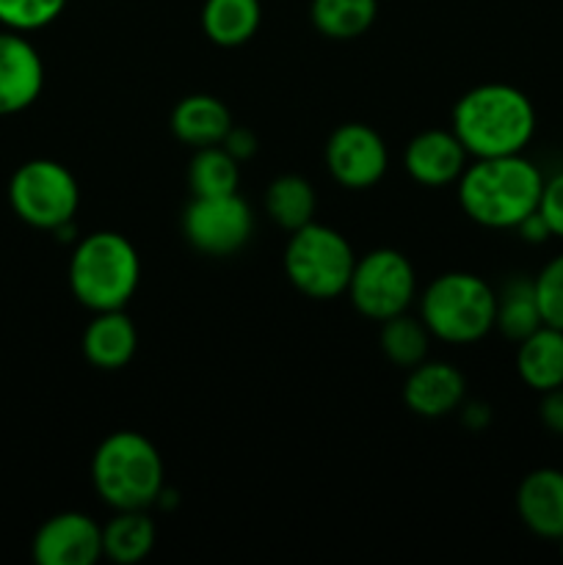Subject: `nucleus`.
<instances>
[{
    "instance_id": "obj_7",
    "label": "nucleus",
    "mask_w": 563,
    "mask_h": 565,
    "mask_svg": "<svg viewBox=\"0 0 563 565\" xmlns=\"http://www.w3.org/2000/svg\"><path fill=\"white\" fill-rule=\"evenodd\" d=\"M9 204L17 218L28 226L53 232L66 221H75L81 207V185L59 160L33 158L11 174Z\"/></svg>"
},
{
    "instance_id": "obj_31",
    "label": "nucleus",
    "mask_w": 563,
    "mask_h": 565,
    "mask_svg": "<svg viewBox=\"0 0 563 565\" xmlns=\"http://www.w3.org/2000/svg\"><path fill=\"white\" fill-rule=\"evenodd\" d=\"M517 232L524 243H530V246H541V243H546L552 237L550 224H546V218L539 213V210L530 213L528 218L517 226Z\"/></svg>"
},
{
    "instance_id": "obj_4",
    "label": "nucleus",
    "mask_w": 563,
    "mask_h": 565,
    "mask_svg": "<svg viewBox=\"0 0 563 565\" xmlns=\"http://www.w3.org/2000/svg\"><path fill=\"white\" fill-rule=\"evenodd\" d=\"M141 281V257L125 235L92 232L75 243L70 259V290L88 312L125 309Z\"/></svg>"
},
{
    "instance_id": "obj_15",
    "label": "nucleus",
    "mask_w": 563,
    "mask_h": 565,
    "mask_svg": "<svg viewBox=\"0 0 563 565\" xmlns=\"http://www.w3.org/2000/svg\"><path fill=\"white\" fill-rule=\"evenodd\" d=\"M519 522L544 541L563 539V472L552 467L524 475L517 489Z\"/></svg>"
},
{
    "instance_id": "obj_12",
    "label": "nucleus",
    "mask_w": 563,
    "mask_h": 565,
    "mask_svg": "<svg viewBox=\"0 0 563 565\" xmlns=\"http://www.w3.org/2000/svg\"><path fill=\"white\" fill-rule=\"evenodd\" d=\"M44 88V61L28 33L0 28V116L31 108Z\"/></svg>"
},
{
    "instance_id": "obj_18",
    "label": "nucleus",
    "mask_w": 563,
    "mask_h": 565,
    "mask_svg": "<svg viewBox=\"0 0 563 565\" xmlns=\"http://www.w3.org/2000/svg\"><path fill=\"white\" fill-rule=\"evenodd\" d=\"M517 373L524 386L544 395L563 386V331L539 326L533 334L517 342Z\"/></svg>"
},
{
    "instance_id": "obj_17",
    "label": "nucleus",
    "mask_w": 563,
    "mask_h": 565,
    "mask_svg": "<svg viewBox=\"0 0 563 565\" xmlns=\"http://www.w3.org/2000/svg\"><path fill=\"white\" fill-rule=\"evenodd\" d=\"M232 114L219 97L213 94H188L171 110L169 127L174 132L177 141H182L185 147L202 149V147H215L226 138V132L232 130Z\"/></svg>"
},
{
    "instance_id": "obj_8",
    "label": "nucleus",
    "mask_w": 563,
    "mask_h": 565,
    "mask_svg": "<svg viewBox=\"0 0 563 565\" xmlns=\"http://www.w3.org/2000/svg\"><path fill=\"white\" fill-rule=\"evenodd\" d=\"M348 298L362 318L384 323L408 312L417 298V270L406 254L395 248H373L353 265Z\"/></svg>"
},
{
    "instance_id": "obj_6",
    "label": "nucleus",
    "mask_w": 563,
    "mask_h": 565,
    "mask_svg": "<svg viewBox=\"0 0 563 565\" xmlns=\"http://www.w3.org/2000/svg\"><path fill=\"white\" fill-rule=\"evenodd\" d=\"M282 265H285L287 281L301 296L312 301H331V298H340L351 285L357 254L346 235L309 221L301 230L290 232Z\"/></svg>"
},
{
    "instance_id": "obj_22",
    "label": "nucleus",
    "mask_w": 563,
    "mask_h": 565,
    "mask_svg": "<svg viewBox=\"0 0 563 565\" xmlns=\"http://www.w3.org/2000/svg\"><path fill=\"white\" fill-rule=\"evenodd\" d=\"M315 210H318V196L312 182L298 174L276 177L265 191V213L287 232H296L315 221Z\"/></svg>"
},
{
    "instance_id": "obj_26",
    "label": "nucleus",
    "mask_w": 563,
    "mask_h": 565,
    "mask_svg": "<svg viewBox=\"0 0 563 565\" xmlns=\"http://www.w3.org/2000/svg\"><path fill=\"white\" fill-rule=\"evenodd\" d=\"M66 9V0H0V25L33 33L53 25Z\"/></svg>"
},
{
    "instance_id": "obj_30",
    "label": "nucleus",
    "mask_w": 563,
    "mask_h": 565,
    "mask_svg": "<svg viewBox=\"0 0 563 565\" xmlns=\"http://www.w3.org/2000/svg\"><path fill=\"white\" fill-rule=\"evenodd\" d=\"M539 417L541 425H544L552 436H561L563 439V386H555V390L541 395Z\"/></svg>"
},
{
    "instance_id": "obj_9",
    "label": "nucleus",
    "mask_w": 563,
    "mask_h": 565,
    "mask_svg": "<svg viewBox=\"0 0 563 565\" xmlns=\"http://www.w3.org/2000/svg\"><path fill=\"white\" fill-rule=\"evenodd\" d=\"M254 232V213L237 193L193 196L182 213V235L196 252L208 257H232Z\"/></svg>"
},
{
    "instance_id": "obj_16",
    "label": "nucleus",
    "mask_w": 563,
    "mask_h": 565,
    "mask_svg": "<svg viewBox=\"0 0 563 565\" xmlns=\"http://www.w3.org/2000/svg\"><path fill=\"white\" fill-rule=\"evenodd\" d=\"M83 356L97 370H121L132 362L138 351V331L125 309L94 312L92 323L83 331Z\"/></svg>"
},
{
    "instance_id": "obj_32",
    "label": "nucleus",
    "mask_w": 563,
    "mask_h": 565,
    "mask_svg": "<svg viewBox=\"0 0 563 565\" xmlns=\"http://www.w3.org/2000/svg\"><path fill=\"white\" fill-rule=\"evenodd\" d=\"M458 412H461V423L467 425L469 430H475V434H480V430L489 428V423H491L489 403H480V401L461 403V406H458Z\"/></svg>"
},
{
    "instance_id": "obj_27",
    "label": "nucleus",
    "mask_w": 563,
    "mask_h": 565,
    "mask_svg": "<svg viewBox=\"0 0 563 565\" xmlns=\"http://www.w3.org/2000/svg\"><path fill=\"white\" fill-rule=\"evenodd\" d=\"M535 301L544 326L563 331V254L552 257L533 279Z\"/></svg>"
},
{
    "instance_id": "obj_10",
    "label": "nucleus",
    "mask_w": 563,
    "mask_h": 565,
    "mask_svg": "<svg viewBox=\"0 0 563 565\" xmlns=\"http://www.w3.org/2000/svg\"><path fill=\"white\" fill-rule=\"evenodd\" d=\"M323 158L331 180L348 191H368L379 185L390 169V149L384 138L364 121H346L337 127L326 141Z\"/></svg>"
},
{
    "instance_id": "obj_24",
    "label": "nucleus",
    "mask_w": 563,
    "mask_h": 565,
    "mask_svg": "<svg viewBox=\"0 0 563 565\" xmlns=\"http://www.w3.org/2000/svg\"><path fill=\"white\" fill-rule=\"evenodd\" d=\"M241 185V163L221 143L202 147L188 163V188L193 196H224L237 193Z\"/></svg>"
},
{
    "instance_id": "obj_5",
    "label": "nucleus",
    "mask_w": 563,
    "mask_h": 565,
    "mask_svg": "<svg viewBox=\"0 0 563 565\" xmlns=\"http://www.w3.org/2000/svg\"><path fill=\"white\" fill-rule=\"evenodd\" d=\"M419 320L447 345H472L495 331L497 290L467 270L442 274L419 296Z\"/></svg>"
},
{
    "instance_id": "obj_29",
    "label": "nucleus",
    "mask_w": 563,
    "mask_h": 565,
    "mask_svg": "<svg viewBox=\"0 0 563 565\" xmlns=\"http://www.w3.org/2000/svg\"><path fill=\"white\" fill-rule=\"evenodd\" d=\"M221 147H224L226 152L237 160V163H246V160H252L254 154H257L259 141H257V136L248 130V127L232 125V130L226 132V138L221 141Z\"/></svg>"
},
{
    "instance_id": "obj_25",
    "label": "nucleus",
    "mask_w": 563,
    "mask_h": 565,
    "mask_svg": "<svg viewBox=\"0 0 563 565\" xmlns=\"http://www.w3.org/2000/svg\"><path fill=\"white\" fill-rule=\"evenodd\" d=\"M379 345L381 351H384V356L390 359L395 367L412 370L428 359L431 331L425 329L423 320L403 312L381 323Z\"/></svg>"
},
{
    "instance_id": "obj_1",
    "label": "nucleus",
    "mask_w": 563,
    "mask_h": 565,
    "mask_svg": "<svg viewBox=\"0 0 563 565\" xmlns=\"http://www.w3.org/2000/svg\"><path fill=\"white\" fill-rule=\"evenodd\" d=\"M458 204L486 230H517L539 210L544 174L522 154L475 158L458 177Z\"/></svg>"
},
{
    "instance_id": "obj_14",
    "label": "nucleus",
    "mask_w": 563,
    "mask_h": 565,
    "mask_svg": "<svg viewBox=\"0 0 563 565\" xmlns=\"http://www.w3.org/2000/svg\"><path fill=\"white\" fill-rule=\"evenodd\" d=\"M467 397V379L450 362H419L408 370L403 384V403L408 412L425 419H439L458 412Z\"/></svg>"
},
{
    "instance_id": "obj_2",
    "label": "nucleus",
    "mask_w": 563,
    "mask_h": 565,
    "mask_svg": "<svg viewBox=\"0 0 563 565\" xmlns=\"http://www.w3.org/2000/svg\"><path fill=\"white\" fill-rule=\"evenodd\" d=\"M450 130L469 158L522 154L535 136V108L511 83H480L456 103Z\"/></svg>"
},
{
    "instance_id": "obj_3",
    "label": "nucleus",
    "mask_w": 563,
    "mask_h": 565,
    "mask_svg": "<svg viewBox=\"0 0 563 565\" xmlns=\"http://www.w3.org/2000/svg\"><path fill=\"white\" fill-rule=\"evenodd\" d=\"M92 483L114 511H149L163 491V458L138 430H116L94 450Z\"/></svg>"
},
{
    "instance_id": "obj_23",
    "label": "nucleus",
    "mask_w": 563,
    "mask_h": 565,
    "mask_svg": "<svg viewBox=\"0 0 563 565\" xmlns=\"http://www.w3.org/2000/svg\"><path fill=\"white\" fill-rule=\"evenodd\" d=\"M539 326H544V320H541L539 301H535L533 279L513 276L502 285V290H497L495 329L511 342H522Z\"/></svg>"
},
{
    "instance_id": "obj_13",
    "label": "nucleus",
    "mask_w": 563,
    "mask_h": 565,
    "mask_svg": "<svg viewBox=\"0 0 563 565\" xmlns=\"http://www.w3.org/2000/svg\"><path fill=\"white\" fill-rule=\"evenodd\" d=\"M469 152L453 130H423L403 149V169L425 188L456 185Z\"/></svg>"
},
{
    "instance_id": "obj_20",
    "label": "nucleus",
    "mask_w": 563,
    "mask_h": 565,
    "mask_svg": "<svg viewBox=\"0 0 563 565\" xmlns=\"http://www.w3.org/2000/svg\"><path fill=\"white\" fill-rule=\"evenodd\" d=\"M155 539L158 530L147 511H116L103 527V557L116 565H136L155 550Z\"/></svg>"
},
{
    "instance_id": "obj_11",
    "label": "nucleus",
    "mask_w": 563,
    "mask_h": 565,
    "mask_svg": "<svg viewBox=\"0 0 563 565\" xmlns=\"http://www.w3.org/2000/svg\"><path fill=\"white\" fill-rule=\"evenodd\" d=\"M31 552L39 565H94L103 557V527L86 513H55L36 530Z\"/></svg>"
},
{
    "instance_id": "obj_21",
    "label": "nucleus",
    "mask_w": 563,
    "mask_h": 565,
    "mask_svg": "<svg viewBox=\"0 0 563 565\" xmlns=\"http://www.w3.org/2000/svg\"><path fill=\"white\" fill-rule=\"evenodd\" d=\"M379 17V0H312L309 20L315 31L334 42L359 39L373 28Z\"/></svg>"
},
{
    "instance_id": "obj_19",
    "label": "nucleus",
    "mask_w": 563,
    "mask_h": 565,
    "mask_svg": "<svg viewBox=\"0 0 563 565\" xmlns=\"http://www.w3.org/2000/svg\"><path fill=\"white\" fill-rule=\"evenodd\" d=\"M263 22L259 0H204L202 31L219 47H241L252 42Z\"/></svg>"
},
{
    "instance_id": "obj_33",
    "label": "nucleus",
    "mask_w": 563,
    "mask_h": 565,
    "mask_svg": "<svg viewBox=\"0 0 563 565\" xmlns=\"http://www.w3.org/2000/svg\"><path fill=\"white\" fill-rule=\"evenodd\" d=\"M557 544H561V555H563V539H561V541H557Z\"/></svg>"
},
{
    "instance_id": "obj_28",
    "label": "nucleus",
    "mask_w": 563,
    "mask_h": 565,
    "mask_svg": "<svg viewBox=\"0 0 563 565\" xmlns=\"http://www.w3.org/2000/svg\"><path fill=\"white\" fill-rule=\"evenodd\" d=\"M539 213L544 215L546 224H550L552 237H563V171H557L550 180H544Z\"/></svg>"
}]
</instances>
